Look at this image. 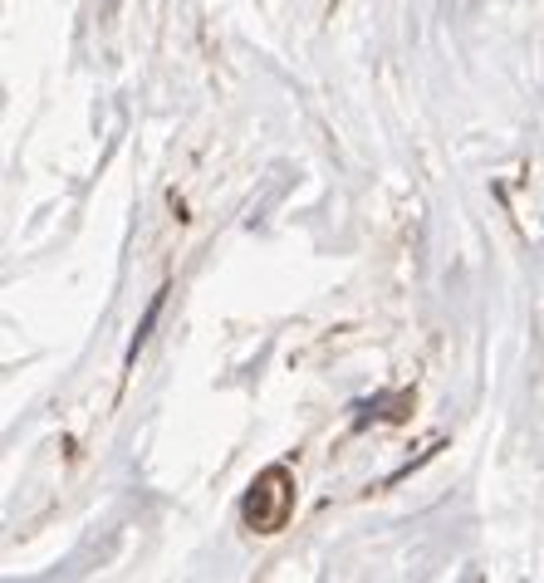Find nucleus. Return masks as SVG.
I'll return each mask as SVG.
<instances>
[{
    "label": "nucleus",
    "mask_w": 544,
    "mask_h": 583,
    "mask_svg": "<svg viewBox=\"0 0 544 583\" xmlns=\"http://www.w3.org/2000/svg\"><path fill=\"white\" fill-rule=\"evenodd\" d=\"M295 500H299L295 471H289L285 461H275L250 481L246 500H240V520H246V530H256V534H280L289 524V514H295Z\"/></svg>",
    "instance_id": "obj_1"
},
{
    "label": "nucleus",
    "mask_w": 544,
    "mask_h": 583,
    "mask_svg": "<svg viewBox=\"0 0 544 583\" xmlns=\"http://www.w3.org/2000/svg\"><path fill=\"white\" fill-rule=\"evenodd\" d=\"M162 299H168V289H158V295H152V305H148V314L138 319V334H133V344H128V358H138V348L148 344L152 324H158V314H162Z\"/></svg>",
    "instance_id": "obj_2"
}]
</instances>
